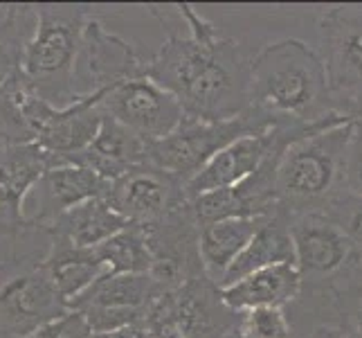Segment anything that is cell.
I'll list each match as a JSON object with an SVG mask.
<instances>
[{
	"label": "cell",
	"mask_w": 362,
	"mask_h": 338,
	"mask_svg": "<svg viewBox=\"0 0 362 338\" xmlns=\"http://www.w3.org/2000/svg\"><path fill=\"white\" fill-rule=\"evenodd\" d=\"M274 264H295V242H293V219L284 210H274L261 223L252 242L228 271L223 286H228L259 269Z\"/></svg>",
	"instance_id": "obj_22"
},
{
	"label": "cell",
	"mask_w": 362,
	"mask_h": 338,
	"mask_svg": "<svg viewBox=\"0 0 362 338\" xmlns=\"http://www.w3.org/2000/svg\"><path fill=\"white\" fill-rule=\"evenodd\" d=\"M230 338H243V336H241V334H239V332H234V334H232V336H230Z\"/></svg>",
	"instance_id": "obj_35"
},
{
	"label": "cell",
	"mask_w": 362,
	"mask_h": 338,
	"mask_svg": "<svg viewBox=\"0 0 362 338\" xmlns=\"http://www.w3.org/2000/svg\"><path fill=\"white\" fill-rule=\"evenodd\" d=\"M272 127L274 124L270 120L255 111L232 120H201L185 116L167 137L148 142V162L189 185L218 152L243 135L264 133Z\"/></svg>",
	"instance_id": "obj_5"
},
{
	"label": "cell",
	"mask_w": 362,
	"mask_h": 338,
	"mask_svg": "<svg viewBox=\"0 0 362 338\" xmlns=\"http://www.w3.org/2000/svg\"><path fill=\"white\" fill-rule=\"evenodd\" d=\"M90 338H151L146 332L144 325H131V327H124L119 332H110V334H93Z\"/></svg>",
	"instance_id": "obj_32"
},
{
	"label": "cell",
	"mask_w": 362,
	"mask_h": 338,
	"mask_svg": "<svg viewBox=\"0 0 362 338\" xmlns=\"http://www.w3.org/2000/svg\"><path fill=\"white\" fill-rule=\"evenodd\" d=\"M36 32V5H0V86L21 70Z\"/></svg>",
	"instance_id": "obj_25"
},
{
	"label": "cell",
	"mask_w": 362,
	"mask_h": 338,
	"mask_svg": "<svg viewBox=\"0 0 362 338\" xmlns=\"http://www.w3.org/2000/svg\"><path fill=\"white\" fill-rule=\"evenodd\" d=\"M93 18L83 5H36V32L21 70L34 91L57 108L86 97L79 91V64Z\"/></svg>",
	"instance_id": "obj_3"
},
{
	"label": "cell",
	"mask_w": 362,
	"mask_h": 338,
	"mask_svg": "<svg viewBox=\"0 0 362 338\" xmlns=\"http://www.w3.org/2000/svg\"><path fill=\"white\" fill-rule=\"evenodd\" d=\"M99 259L104 261L110 275L124 273H151L153 259L151 250L146 246L144 232L140 225L129 223L127 228L113 235L97 248Z\"/></svg>",
	"instance_id": "obj_26"
},
{
	"label": "cell",
	"mask_w": 362,
	"mask_h": 338,
	"mask_svg": "<svg viewBox=\"0 0 362 338\" xmlns=\"http://www.w3.org/2000/svg\"><path fill=\"white\" fill-rule=\"evenodd\" d=\"M264 219L266 217L201 223V257L207 275L218 286H223L228 271L239 259L245 246L252 242Z\"/></svg>",
	"instance_id": "obj_24"
},
{
	"label": "cell",
	"mask_w": 362,
	"mask_h": 338,
	"mask_svg": "<svg viewBox=\"0 0 362 338\" xmlns=\"http://www.w3.org/2000/svg\"><path fill=\"white\" fill-rule=\"evenodd\" d=\"M302 291V275L297 264H274L259 269L228 286H221L226 305L234 311H250L259 307H281L295 303Z\"/></svg>",
	"instance_id": "obj_19"
},
{
	"label": "cell",
	"mask_w": 362,
	"mask_h": 338,
	"mask_svg": "<svg viewBox=\"0 0 362 338\" xmlns=\"http://www.w3.org/2000/svg\"><path fill=\"white\" fill-rule=\"evenodd\" d=\"M308 338H346L340 329H335V327H320L315 329L313 334H310Z\"/></svg>",
	"instance_id": "obj_33"
},
{
	"label": "cell",
	"mask_w": 362,
	"mask_h": 338,
	"mask_svg": "<svg viewBox=\"0 0 362 338\" xmlns=\"http://www.w3.org/2000/svg\"><path fill=\"white\" fill-rule=\"evenodd\" d=\"M236 332L243 338H295L288 311L281 307H259L243 311Z\"/></svg>",
	"instance_id": "obj_28"
},
{
	"label": "cell",
	"mask_w": 362,
	"mask_h": 338,
	"mask_svg": "<svg viewBox=\"0 0 362 338\" xmlns=\"http://www.w3.org/2000/svg\"><path fill=\"white\" fill-rule=\"evenodd\" d=\"M322 215H327L338 225L346 235V240L351 242L354 248L362 255V196L342 192L338 198H333Z\"/></svg>",
	"instance_id": "obj_29"
},
{
	"label": "cell",
	"mask_w": 362,
	"mask_h": 338,
	"mask_svg": "<svg viewBox=\"0 0 362 338\" xmlns=\"http://www.w3.org/2000/svg\"><path fill=\"white\" fill-rule=\"evenodd\" d=\"M108 187L110 183L106 179L79 165H61L49 169L32 190V230L43 232L49 223L70 208L93 201V198H104Z\"/></svg>",
	"instance_id": "obj_16"
},
{
	"label": "cell",
	"mask_w": 362,
	"mask_h": 338,
	"mask_svg": "<svg viewBox=\"0 0 362 338\" xmlns=\"http://www.w3.org/2000/svg\"><path fill=\"white\" fill-rule=\"evenodd\" d=\"M104 201L133 225H148L189 203L187 185L156 165H140L110 183Z\"/></svg>",
	"instance_id": "obj_13"
},
{
	"label": "cell",
	"mask_w": 362,
	"mask_h": 338,
	"mask_svg": "<svg viewBox=\"0 0 362 338\" xmlns=\"http://www.w3.org/2000/svg\"><path fill=\"white\" fill-rule=\"evenodd\" d=\"M104 95L106 91H97L93 95L81 97L79 102L66 108H59L36 145H41L49 154L64 158L66 162L70 156L88 149L97 137L104 120Z\"/></svg>",
	"instance_id": "obj_20"
},
{
	"label": "cell",
	"mask_w": 362,
	"mask_h": 338,
	"mask_svg": "<svg viewBox=\"0 0 362 338\" xmlns=\"http://www.w3.org/2000/svg\"><path fill=\"white\" fill-rule=\"evenodd\" d=\"M284 152L272 154L264 165L241 183L226 190L207 192L192 198V208L198 223L268 217L277 210V165Z\"/></svg>",
	"instance_id": "obj_15"
},
{
	"label": "cell",
	"mask_w": 362,
	"mask_h": 338,
	"mask_svg": "<svg viewBox=\"0 0 362 338\" xmlns=\"http://www.w3.org/2000/svg\"><path fill=\"white\" fill-rule=\"evenodd\" d=\"M344 187L346 192L362 196V127H358V124H354V133L346 149Z\"/></svg>",
	"instance_id": "obj_31"
},
{
	"label": "cell",
	"mask_w": 362,
	"mask_h": 338,
	"mask_svg": "<svg viewBox=\"0 0 362 338\" xmlns=\"http://www.w3.org/2000/svg\"><path fill=\"white\" fill-rule=\"evenodd\" d=\"M354 122L310 133L293 142L277 165V208L291 219L324 212L344 187V160Z\"/></svg>",
	"instance_id": "obj_4"
},
{
	"label": "cell",
	"mask_w": 362,
	"mask_h": 338,
	"mask_svg": "<svg viewBox=\"0 0 362 338\" xmlns=\"http://www.w3.org/2000/svg\"><path fill=\"white\" fill-rule=\"evenodd\" d=\"M68 165H79L99 174L108 183L117 181L127 171L148 165V140L133 133L124 124L104 113L102 127L93 145L68 158Z\"/></svg>",
	"instance_id": "obj_18"
},
{
	"label": "cell",
	"mask_w": 362,
	"mask_h": 338,
	"mask_svg": "<svg viewBox=\"0 0 362 338\" xmlns=\"http://www.w3.org/2000/svg\"><path fill=\"white\" fill-rule=\"evenodd\" d=\"M239 318V311L226 305L221 286L203 275L162 293L142 325L151 338H230Z\"/></svg>",
	"instance_id": "obj_6"
},
{
	"label": "cell",
	"mask_w": 362,
	"mask_h": 338,
	"mask_svg": "<svg viewBox=\"0 0 362 338\" xmlns=\"http://www.w3.org/2000/svg\"><path fill=\"white\" fill-rule=\"evenodd\" d=\"M327 327L340 329L346 338H362V271L354 273L338 291H335Z\"/></svg>",
	"instance_id": "obj_27"
},
{
	"label": "cell",
	"mask_w": 362,
	"mask_h": 338,
	"mask_svg": "<svg viewBox=\"0 0 362 338\" xmlns=\"http://www.w3.org/2000/svg\"><path fill=\"white\" fill-rule=\"evenodd\" d=\"M127 225L129 221L119 217L104 198H93L57 217L43 235L49 242L70 244L74 248H97Z\"/></svg>",
	"instance_id": "obj_21"
},
{
	"label": "cell",
	"mask_w": 362,
	"mask_h": 338,
	"mask_svg": "<svg viewBox=\"0 0 362 338\" xmlns=\"http://www.w3.org/2000/svg\"><path fill=\"white\" fill-rule=\"evenodd\" d=\"M250 111L288 127H315L344 118L335 111L327 68L302 39L266 43L250 64Z\"/></svg>",
	"instance_id": "obj_2"
},
{
	"label": "cell",
	"mask_w": 362,
	"mask_h": 338,
	"mask_svg": "<svg viewBox=\"0 0 362 338\" xmlns=\"http://www.w3.org/2000/svg\"><path fill=\"white\" fill-rule=\"evenodd\" d=\"M140 228L153 259L148 275L162 286V291H173L207 275L201 257V223L194 215L192 201L173 210L165 219Z\"/></svg>",
	"instance_id": "obj_10"
},
{
	"label": "cell",
	"mask_w": 362,
	"mask_h": 338,
	"mask_svg": "<svg viewBox=\"0 0 362 338\" xmlns=\"http://www.w3.org/2000/svg\"><path fill=\"white\" fill-rule=\"evenodd\" d=\"M162 293V286L148 273H108L74 300L70 309L79 311L93 334H110L142 325Z\"/></svg>",
	"instance_id": "obj_9"
},
{
	"label": "cell",
	"mask_w": 362,
	"mask_h": 338,
	"mask_svg": "<svg viewBox=\"0 0 362 338\" xmlns=\"http://www.w3.org/2000/svg\"><path fill=\"white\" fill-rule=\"evenodd\" d=\"M146 74V61L137 55L133 43L110 32L102 21L93 18L86 30V43L79 64V91L93 95Z\"/></svg>",
	"instance_id": "obj_14"
},
{
	"label": "cell",
	"mask_w": 362,
	"mask_h": 338,
	"mask_svg": "<svg viewBox=\"0 0 362 338\" xmlns=\"http://www.w3.org/2000/svg\"><path fill=\"white\" fill-rule=\"evenodd\" d=\"M68 165L64 158L45 152L41 145H3L0 142V237L34 232L25 201L45 174Z\"/></svg>",
	"instance_id": "obj_12"
},
{
	"label": "cell",
	"mask_w": 362,
	"mask_h": 338,
	"mask_svg": "<svg viewBox=\"0 0 362 338\" xmlns=\"http://www.w3.org/2000/svg\"><path fill=\"white\" fill-rule=\"evenodd\" d=\"M90 336L93 332L88 327V322H86V318L79 311L70 309L66 316L43 325L41 329H36L34 334L25 338H90Z\"/></svg>",
	"instance_id": "obj_30"
},
{
	"label": "cell",
	"mask_w": 362,
	"mask_h": 338,
	"mask_svg": "<svg viewBox=\"0 0 362 338\" xmlns=\"http://www.w3.org/2000/svg\"><path fill=\"white\" fill-rule=\"evenodd\" d=\"M70 311L39 259H7L0 269V338H25Z\"/></svg>",
	"instance_id": "obj_7"
},
{
	"label": "cell",
	"mask_w": 362,
	"mask_h": 338,
	"mask_svg": "<svg viewBox=\"0 0 362 338\" xmlns=\"http://www.w3.org/2000/svg\"><path fill=\"white\" fill-rule=\"evenodd\" d=\"M346 120H351L354 124L362 127V99H360V102H356L351 108L346 111Z\"/></svg>",
	"instance_id": "obj_34"
},
{
	"label": "cell",
	"mask_w": 362,
	"mask_h": 338,
	"mask_svg": "<svg viewBox=\"0 0 362 338\" xmlns=\"http://www.w3.org/2000/svg\"><path fill=\"white\" fill-rule=\"evenodd\" d=\"M102 108L108 118L148 142L167 137L187 116L178 99L146 74L108 89L102 99Z\"/></svg>",
	"instance_id": "obj_11"
},
{
	"label": "cell",
	"mask_w": 362,
	"mask_h": 338,
	"mask_svg": "<svg viewBox=\"0 0 362 338\" xmlns=\"http://www.w3.org/2000/svg\"><path fill=\"white\" fill-rule=\"evenodd\" d=\"M41 264L68 307L81 293L88 291L99 278L108 275V269L99 259L95 248H74L61 242H49L47 253L41 257Z\"/></svg>",
	"instance_id": "obj_23"
},
{
	"label": "cell",
	"mask_w": 362,
	"mask_h": 338,
	"mask_svg": "<svg viewBox=\"0 0 362 338\" xmlns=\"http://www.w3.org/2000/svg\"><path fill=\"white\" fill-rule=\"evenodd\" d=\"M317 52L327 68L335 111L362 99V5H331L317 14Z\"/></svg>",
	"instance_id": "obj_8"
},
{
	"label": "cell",
	"mask_w": 362,
	"mask_h": 338,
	"mask_svg": "<svg viewBox=\"0 0 362 338\" xmlns=\"http://www.w3.org/2000/svg\"><path fill=\"white\" fill-rule=\"evenodd\" d=\"M57 106L34 91L23 70H16L0 86V142L30 145L39 142L41 133L57 116Z\"/></svg>",
	"instance_id": "obj_17"
},
{
	"label": "cell",
	"mask_w": 362,
	"mask_h": 338,
	"mask_svg": "<svg viewBox=\"0 0 362 338\" xmlns=\"http://www.w3.org/2000/svg\"><path fill=\"white\" fill-rule=\"evenodd\" d=\"M167 41L146 59V77L171 93L187 116L232 120L250 111L252 55L192 5H151Z\"/></svg>",
	"instance_id": "obj_1"
}]
</instances>
